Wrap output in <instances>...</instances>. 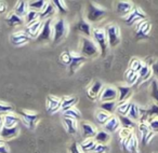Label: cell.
Wrapping results in <instances>:
<instances>
[{
    "mask_svg": "<svg viewBox=\"0 0 158 153\" xmlns=\"http://www.w3.org/2000/svg\"><path fill=\"white\" fill-rule=\"evenodd\" d=\"M146 13L141 8H139L138 6H134L132 11L127 16H125V22L128 26H133V25H135L140 21L146 20Z\"/></svg>",
    "mask_w": 158,
    "mask_h": 153,
    "instance_id": "52a82bcc",
    "label": "cell"
},
{
    "mask_svg": "<svg viewBox=\"0 0 158 153\" xmlns=\"http://www.w3.org/2000/svg\"><path fill=\"white\" fill-rule=\"evenodd\" d=\"M110 148H108L107 144H100V143H97L93 149V151L91 153H107Z\"/></svg>",
    "mask_w": 158,
    "mask_h": 153,
    "instance_id": "681fc988",
    "label": "cell"
},
{
    "mask_svg": "<svg viewBox=\"0 0 158 153\" xmlns=\"http://www.w3.org/2000/svg\"><path fill=\"white\" fill-rule=\"evenodd\" d=\"M138 128L141 134V139H142L143 146H146V144L152 140V138L155 136V133H154L153 131H151L148 124L145 122H139Z\"/></svg>",
    "mask_w": 158,
    "mask_h": 153,
    "instance_id": "7c38bea8",
    "label": "cell"
},
{
    "mask_svg": "<svg viewBox=\"0 0 158 153\" xmlns=\"http://www.w3.org/2000/svg\"><path fill=\"white\" fill-rule=\"evenodd\" d=\"M53 37V21L47 20L42 23L41 30H40L37 39V42H48L52 40Z\"/></svg>",
    "mask_w": 158,
    "mask_h": 153,
    "instance_id": "ba28073f",
    "label": "cell"
},
{
    "mask_svg": "<svg viewBox=\"0 0 158 153\" xmlns=\"http://www.w3.org/2000/svg\"><path fill=\"white\" fill-rule=\"evenodd\" d=\"M7 12V5L3 1H0V14H3Z\"/></svg>",
    "mask_w": 158,
    "mask_h": 153,
    "instance_id": "11a10c76",
    "label": "cell"
},
{
    "mask_svg": "<svg viewBox=\"0 0 158 153\" xmlns=\"http://www.w3.org/2000/svg\"><path fill=\"white\" fill-rule=\"evenodd\" d=\"M55 12H56V10H55L52 1H47V5L44 6V8L39 13V20L41 22H44L47 20H51V18L54 15Z\"/></svg>",
    "mask_w": 158,
    "mask_h": 153,
    "instance_id": "7402d4cb",
    "label": "cell"
},
{
    "mask_svg": "<svg viewBox=\"0 0 158 153\" xmlns=\"http://www.w3.org/2000/svg\"><path fill=\"white\" fill-rule=\"evenodd\" d=\"M69 152L70 153H84L81 150H80V148H79V144L77 143V142H73V143L70 144Z\"/></svg>",
    "mask_w": 158,
    "mask_h": 153,
    "instance_id": "816d5d0a",
    "label": "cell"
},
{
    "mask_svg": "<svg viewBox=\"0 0 158 153\" xmlns=\"http://www.w3.org/2000/svg\"><path fill=\"white\" fill-rule=\"evenodd\" d=\"M28 2L27 1H24V0H21V1H18L14 7V13L16 14L20 18H24L26 16L27 12H28Z\"/></svg>",
    "mask_w": 158,
    "mask_h": 153,
    "instance_id": "83f0119b",
    "label": "cell"
},
{
    "mask_svg": "<svg viewBox=\"0 0 158 153\" xmlns=\"http://www.w3.org/2000/svg\"><path fill=\"white\" fill-rule=\"evenodd\" d=\"M0 153H10L9 148L7 147L6 142H0Z\"/></svg>",
    "mask_w": 158,
    "mask_h": 153,
    "instance_id": "db71d44e",
    "label": "cell"
},
{
    "mask_svg": "<svg viewBox=\"0 0 158 153\" xmlns=\"http://www.w3.org/2000/svg\"><path fill=\"white\" fill-rule=\"evenodd\" d=\"M3 141H5V140H2V138L0 137V142H3Z\"/></svg>",
    "mask_w": 158,
    "mask_h": 153,
    "instance_id": "6f0895ef",
    "label": "cell"
},
{
    "mask_svg": "<svg viewBox=\"0 0 158 153\" xmlns=\"http://www.w3.org/2000/svg\"><path fill=\"white\" fill-rule=\"evenodd\" d=\"M151 131H153L154 133H158V118L156 119H152L147 122Z\"/></svg>",
    "mask_w": 158,
    "mask_h": 153,
    "instance_id": "f907efd6",
    "label": "cell"
},
{
    "mask_svg": "<svg viewBox=\"0 0 158 153\" xmlns=\"http://www.w3.org/2000/svg\"><path fill=\"white\" fill-rule=\"evenodd\" d=\"M127 116L129 119H131L134 122H139L140 121V107H139L136 104L131 103V106H130L129 112H128Z\"/></svg>",
    "mask_w": 158,
    "mask_h": 153,
    "instance_id": "836d02e7",
    "label": "cell"
},
{
    "mask_svg": "<svg viewBox=\"0 0 158 153\" xmlns=\"http://www.w3.org/2000/svg\"><path fill=\"white\" fill-rule=\"evenodd\" d=\"M81 129H82V137L85 139L94 138L98 133V128L95 127V125H93L92 123L88 122V121L81 122Z\"/></svg>",
    "mask_w": 158,
    "mask_h": 153,
    "instance_id": "44dd1931",
    "label": "cell"
},
{
    "mask_svg": "<svg viewBox=\"0 0 158 153\" xmlns=\"http://www.w3.org/2000/svg\"><path fill=\"white\" fill-rule=\"evenodd\" d=\"M63 116L64 118H69L75 121H78L81 119V112L79 111V109H77L76 107H73L69 108L68 110H66V111H64Z\"/></svg>",
    "mask_w": 158,
    "mask_h": 153,
    "instance_id": "8d00e7d4",
    "label": "cell"
},
{
    "mask_svg": "<svg viewBox=\"0 0 158 153\" xmlns=\"http://www.w3.org/2000/svg\"><path fill=\"white\" fill-rule=\"evenodd\" d=\"M53 6H54L55 10H56V12H59V13L61 14H65L67 13L68 9H67V6H66L65 1H62V0H54V1H52Z\"/></svg>",
    "mask_w": 158,
    "mask_h": 153,
    "instance_id": "ee69618b",
    "label": "cell"
},
{
    "mask_svg": "<svg viewBox=\"0 0 158 153\" xmlns=\"http://www.w3.org/2000/svg\"><path fill=\"white\" fill-rule=\"evenodd\" d=\"M68 24L64 18H57L53 23V37L52 41L54 43L61 42L68 33Z\"/></svg>",
    "mask_w": 158,
    "mask_h": 153,
    "instance_id": "277c9868",
    "label": "cell"
},
{
    "mask_svg": "<svg viewBox=\"0 0 158 153\" xmlns=\"http://www.w3.org/2000/svg\"><path fill=\"white\" fill-rule=\"evenodd\" d=\"M125 76H126V80H127V83L129 86L133 85V84H135L136 82L139 81V74L131 71V70H129V69L126 71Z\"/></svg>",
    "mask_w": 158,
    "mask_h": 153,
    "instance_id": "b9f144b4",
    "label": "cell"
},
{
    "mask_svg": "<svg viewBox=\"0 0 158 153\" xmlns=\"http://www.w3.org/2000/svg\"><path fill=\"white\" fill-rule=\"evenodd\" d=\"M95 144H97V142L94 141L93 138H88V139H85L81 143L79 144V148H80V150H81L84 153L92 152Z\"/></svg>",
    "mask_w": 158,
    "mask_h": 153,
    "instance_id": "d6a6232c",
    "label": "cell"
},
{
    "mask_svg": "<svg viewBox=\"0 0 158 153\" xmlns=\"http://www.w3.org/2000/svg\"><path fill=\"white\" fill-rule=\"evenodd\" d=\"M110 138H112V136H110V133L105 131L104 129H101V131H98L97 135H95V137L93 138V139H94V141L97 142V143L107 144L108 142L110 141Z\"/></svg>",
    "mask_w": 158,
    "mask_h": 153,
    "instance_id": "f1b7e54d",
    "label": "cell"
},
{
    "mask_svg": "<svg viewBox=\"0 0 158 153\" xmlns=\"http://www.w3.org/2000/svg\"><path fill=\"white\" fill-rule=\"evenodd\" d=\"M46 107L49 113H55L59 110H61V98L54 95H48L46 100Z\"/></svg>",
    "mask_w": 158,
    "mask_h": 153,
    "instance_id": "5bb4252c",
    "label": "cell"
},
{
    "mask_svg": "<svg viewBox=\"0 0 158 153\" xmlns=\"http://www.w3.org/2000/svg\"><path fill=\"white\" fill-rule=\"evenodd\" d=\"M103 88V82L100 81V80H97V81L92 82L91 85H89L88 90H87V95H88V97L91 100H95V99L99 98Z\"/></svg>",
    "mask_w": 158,
    "mask_h": 153,
    "instance_id": "9a60e30c",
    "label": "cell"
},
{
    "mask_svg": "<svg viewBox=\"0 0 158 153\" xmlns=\"http://www.w3.org/2000/svg\"><path fill=\"white\" fill-rule=\"evenodd\" d=\"M47 5V1L44 0H35V1H29L28 2V10L36 12H41V10L44 8V6Z\"/></svg>",
    "mask_w": 158,
    "mask_h": 153,
    "instance_id": "ab89813d",
    "label": "cell"
},
{
    "mask_svg": "<svg viewBox=\"0 0 158 153\" xmlns=\"http://www.w3.org/2000/svg\"><path fill=\"white\" fill-rule=\"evenodd\" d=\"M120 128V123H119L118 116H112L110 119L103 125V129L107 133L112 134V133H116L119 131Z\"/></svg>",
    "mask_w": 158,
    "mask_h": 153,
    "instance_id": "cb8c5ba5",
    "label": "cell"
},
{
    "mask_svg": "<svg viewBox=\"0 0 158 153\" xmlns=\"http://www.w3.org/2000/svg\"><path fill=\"white\" fill-rule=\"evenodd\" d=\"M2 127H3V118L0 116V131L2 129Z\"/></svg>",
    "mask_w": 158,
    "mask_h": 153,
    "instance_id": "9f6ffc18",
    "label": "cell"
},
{
    "mask_svg": "<svg viewBox=\"0 0 158 153\" xmlns=\"http://www.w3.org/2000/svg\"><path fill=\"white\" fill-rule=\"evenodd\" d=\"M110 116H110V113L103 111V110H98V111L95 112V121H97L98 124L102 125V126H103V125L105 124L108 120H110Z\"/></svg>",
    "mask_w": 158,
    "mask_h": 153,
    "instance_id": "74e56055",
    "label": "cell"
},
{
    "mask_svg": "<svg viewBox=\"0 0 158 153\" xmlns=\"http://www.w3.org/2000/svg\"><path fill=\"white\" fill-rule=\"evenodd\" d=\"M118 97V93H117V88L112 85H106L103 88L101 94L99 96V100L101 103H105V101H114L117 100Z\"/></svg>",
    "mask_w": 158,
    "mask_h": 153,
    "instance_id": "8fae6325",
    "label": "cell"
},
{
    "mask_svg": "<svg viewBox=\"0 0 158 153\" xmlns=\"http://www.w3.org/2000/svg\"><path fill=\"white\" fill-rule=\"evenodd\" d=\"M151 29H152V25L147 20L140 21V22L135 24V38L138 40L147 38L149 33H151Z\"/></svg>",
    "mask_w": 158,
    "mask_h": 153,
    "instance_id": "30bf717a",
    "label": "cell"
},
{
    "mask_svg": "<svg viewBox=\"0 0 158 153\" xmlns=\"http://www.w3.org/2000/svg\"><path fill=\"white\" fill-rule=\"evenodd\" d=\"M105 33L107 36L108 46L110 48H116L120 43V28L116 24H108L105 27Z\"/></svg>",
    "mask_w": 158,
    "mask_h": 153,
    "instance_id": "5b68a950",
    "label": "cell"
},
{
    "mask_svg": "<svg viewBox=\"0 0 158 153\" xmlns=\"http://www.w3.org/2000/svg\"><path fill=\"white\" fill-rule=\"evenodd\" d=\"M87 61L86 57H84L82 55L78 54V53L72 52V61L68 65V71L70 74H74L79 68L81 67L82 64H85Z\"/></svg>",
    "mask_w": 158,
    "mask_h": 153,
    "instance_id": "4fadbf2b",
    "label": "cell"
},
{
    "mask_svg": "<svg viewBox=\"0 0 158 153\" xmlns=\"http://www.w3.org/2000/svg\"><path fill=\"white\" fill-rule=\"evenodd\" d=\"M117 100L114 101H105V103H101L100 105V110H103V111L107 112L112 116L115 111H116V108H117Z\"/></svg>",
    "mask_w": 158,
    "mask_h": 153,
    "instance_id": "e575fe53",
    "label": "cell"
},
{
    "mask_svg": "<svg viewBox=\"0 0 158 153\" xmlns=\"http://www.w3.org/2000/svg\"><path fill=\"white\" fill-rule=\"evenodd\" d=\"M151 97L154 99L155 104L158 105V81L153 80L151 83Z\"/></svg>",
    "mask_w": 158,
    "mask_h": 153,
    "instance_id": "bcb514c9",
    "label": "cell"
},
{
    "mask_svg": "<svg viewBox=\"0 0 158 153\" xmlns=\"http://www.w3.org/2000/svg\"><path fill=\"white\" fill-rule=\"evenodd\" d=\"M79 99L77 96H64L61 98V111L64 112L69 108L76 107Z\"/></svg>",
    "mask_w": 158,
    "mask_h": 153,
    "instance_id": "d4e9b609",
    "label": "cell"
},
{
    "mask_svg": "<svg viewBox=\"0 0 158 153\" xmlns=\"http://www.w3.org/2000/svg\"><path fill=\"white\" fill-rule=\"evenodd\" d=\"M60 61L63 65H66L68 66L72 61V53L70 52H67V51H64V52L61 53L60 55Z\"/></svg>",
    "mask_w": 158,
    "mask_h": 153,
    "instance_id": "7dc6e473",
    "label": "cell"
},
{
    "mask_svg": "<svg viewBox=\"0 0 158 153\" xmlns=\"http://www.w3.org/2000/svg\"><path fill=\"white\" fill-rule=\"evenodd\" d=\"M6 22H7L8 26L10 27H19V26H22L23 24H25L24 18L18 16L14 12H10L8 14V16L6 18Z\"/></svg>",
    "mask_w": 158,
    "mask_h": 153,
    "instance_id": "484cf974",
    "label": "cell"
},
{
    "mask_svg": "<svg viewBox=\"0 0 158 153\" xmlns=\"http://www.w3.org/2000/svg\"><path fill=\"white\" fill-rule=\"evenodd\" d=\"M39 20V12H36V11H31L29 10L27 12L26 16L24 18V22H25V25H28L33 22H36V21Z\"/></svg>",
    "mask_w": 158,
    "mask_h": 153,
    "instance_id": "f6af8a7d",
    "label": "cell"
},
{
    "mask_svg": "<svg viewBox=\"0 0 158 153\" xmlns=\"http://www.w3.org/2000/svg\"><path fill=\"white\" fill-rule=\"evenodd\" d=\"M31 41V38L24 33V30L22 31H15L10 36V42L13 44L14 46H21L24 44L28 43Z\"/></svg>",
    "mask_w": 158,
    "mask_h": 153,
    "instance_id": "2e32d148",
    "label": "cell"
},
{
    "mask_svg": "<svg viewBox=\"0 0 158 153\" xmlns=\"http://www.w3.org/2000/svg\"><path fill=\"white\" fill-rule=\"evenodd\" d=\"M143 64H144V63H143V61H141V59H139V58H136V57H134V58H132L131 61H130L129 68H128V69L131 70V71H133V72H135V73H138V72L140 71L141 68H142Z\"/></svg>",
    "mask_w": 158,
    "mask_h": 153,
    "instance_id": "60d3db41",
    "label": "cell"
},
{
    "mask_svg": "<svg viewBox=\"0 0 158 153\" xmlns=\"http://www.w3.org/2000/svg\"><path fill=\"white\" fill-rule=\"evenodd\" d=\"M130 106H131V103L129 100L123 101V103H119L117 104V108H116V112L118 116H126L129 112Z\"/></svg>",
    "mask_w": 158,
    "mask_h": 153,
    "instance_id": "f35d334b",
    "label": "cell"
},
{
    "mask_svg": "<svg viewBox=\"0 0 158 153\" xmlns=\"http://www.w3.org/2000/svg\"><path fill=\"white\" fill-rule=\"evenodd\" d=\"M20 133V127L14 126V127H2V129L0 131V137L2 138V140H10L15 138Z\"/></svg>",
    "mask_w": 158,
    "mask_h": 153,
    "instance_id": "603a6c76",
    "label": "cell"
},
{
    "mask_svg": "<svg viewBox=\"0 0 158 153\" xmlns=\"http://www.w3.org/2000/svg\"><path fill=\"white\" fill-rule=\"evenodd\" d=\"M107 16V10L98 3L90 1L86 8V20L90 23H98Z\"/></svg>",
    "mask_w": 158,
    "mask_h": 153,
    "instance_id": "6da1fadb",
    "label": "cell"
},
{
    "mask_svg": "<svg viewBox=\"0 0 158 153\" xmlns=\"http://www.w3.org/2000/svg\"><path fill=\"white\" fill-rule=\"evenodd\" d=\"M117 93H118V97H117V103H123L127 101L132 95V88L128 84H120L117 85Z\"/></svg>",
    "mask_w": 158,
    "mask_h": 153,
    "instance_id": "d6986e66",
    "label": "cell"
},
{
    "mask_svg": "<svg viewBox=\"0 0 158 153\" xmlns=\"http://www.w3.org/2000/svg\"><path fill=\"white\" fill-rule=\"evenodd\" d=\"M118 120L120 123V128H125L128 131H133L134 127H135L136 123L134 121H132L131 119H129L127 116H118Z\"/></svg>",
    "mask_w": 158,
    "mask_h": 153,
    "instance_id": "4dcf8cb0",
    "label": "cell"
},
{
    "mask_svg": "<svg viewBox=\"0 0 158 153\" xmlns=\"http://www.w3.org/2000/svg\"><path fill=\"white\" fill-rule=\"evenodd\" d=\"M92 39L97 43V45L100 49V54L102 57H105L108 52V41L107 36L103 28H93L92 29Z\"/></svg>",
    "mask_w": 158,
    "mask_h": 153,
    "instance_id": "3957f363",
    "label": "cell"
},
{
    "mask_svg": "<svg viewBox=\"0 0 158 153\" xmlns=\"http://www.w3.org/2000/svg\"><path fill=\"white\" fill-rule=\"evenodd\" d=\"M139 74V80H142V81H147V80L151 79L152 76V69H151V66L148 64L144 63L142 66V68L140 69V71L138 72Z\"/></svg>",
    "mask_w": 158,
    "mask_h": 153,
    "instance_id": "1f68e13d",
    "label": "cell"
},
{
    "mask_svg": "<svg viewBox=\"0 0 158 153\" xmlns=\"http://www.w3.org/2000/svg\"><path fill=\"white\" fill-rule=\"evenodd\" d=\"M76 29L79 31V33L84 35V37L87 38H91L92 36V27H91V24L85 18H81L79 20L78 23L76 24Z\"/></svg>",
    "mask_w": 158,
    "mask_h": 153,
    "instance_id": "ffe728a7",
    "label": "cell"
},
{
    "mask_svg": "<svg viewBox=\"0 0 158 153\" xmlns=\"http://www.w3.org/2000/svg\"><path fill=\"white\" fill-rule=\"evenodd\" d=\"M100 49L92 38H87L82 36L80 39V55L86 58H93L99 56Z\"/></svg>",
    "mask_w": 158,
    "mask_h": 153,
    "instance_id": "7a4b0ae2",
    "label": "cell"
},
{
    "mask_svg": "<svg viewBox=\"0 0 158 153\" xmlns=\"http://www.w3.org/2000/svg\"><path fill=\"white\" fill-rule=\"evenodd\" d=\"M3 118V126L5 127H14L19 126V123L21 122V118L14 113H9L2 116Z\"/></svg>",
    "mask_w": 158,
    "mask_h": 153,
    "instance_id": "4316f807",
    "label": "cell"
},
{
    "mask_svg": "<svg viewBox=\"0 0 158 153\" xmlns=\"http://www.w3.org/2000/svg\"><path fill=\"white\" fill-rule=\"evenodd\" d=\"M42 23L40 20L36 21V22H33L28 25H25V29H24V33L28 36L29 38H37L38 35H39L40 30H41V27H42Z\"/></svg>",
    "mask_w": 158,
    "mask_h": 153,
    "instance_id": "ac0fdd59",
    "label": "cell"
},
{
    "mask_svg": "<svg viewBox=\"0 0 158 153\" xmlns=\"http://www.w3.org/2000/svg\"><path fill=\"white\" fill-rule=\"evenodd\" d=\"M133 134L132 131H128V129H125V128H119L118 131V139L119 141L120 140H125V139H128L130 136Z\"/></svg>",
    "mask_w": 158,
    "mask_h": 153,
    "instance_id": "c3c4849f",
    "label": "cell"
},
{
    "mask_svg": "<svg viewBox=\"0 0 158 153\" xmlns=\"http://www.w3.org/2000/svg\"><path fill=\"white\" fill-rule=\"evenodd\" d=\"M63 122H64V124H65V128L68 134H70V135L77 134V131H78V122H77V121L73 120V119H69V118H64Z\"/></svg>",
    "mask_w": 158,
    "mask_h": 153,
    "instance_id": "f546056e",
    "label": "cell"
},
{
    "mask_svg": "<svg viewBox=\"0 0 158 153\" xmlns=\"http://www.w3.org/2000/svg\"><path fill=\"white\" fill-rule=\"evenodd\" d=\"M20 118L29 129H35L40 120V114L31 110H22L20 111Z\"/></svg>",
    "mask_w": 158,
    "mask_h": 153,
    "instance_id": "8992f818",
    "label": "cell"
},
{
    "mask_svg": "<svg viewBox=\"0 0 158 153\" xmlns=\"http://www.w3.org/2000/svg\"><path fill=\"white\" fill-rule=\"evenodd\" d=\"M151 69H152V73L156 76V79L158 80V61H155L153 64L151 65Z\"/></svg>",
    "mask_w": 158,
    "mask_h": 153,
    "instance_id": "f5cc1de1",
    "label": "cell"
},
{
    "mask_svg": "<svg viewBox=\"0 0 158 153\" xmlns=\"http://www.w3.org/2000/svg\"><path fill=\"white\" fill-rule=\"evenodd\" d=\"M9 113H14V108L13 106H11L10 104H7L5 101L0 100V116H3L6 114Z\"/></svg>",
    "mask_w": 158,
    "mask_h": 153,
    "instance_id": "7bdbcfd3",
    "label": "cell"
},
{
    "mask_svg": "<svg viewBox=\"0 0 158 153\" xmlns=\"http://www.w3.org/2000/svg\"><path fill=\"white\" fill-rule=\"evenodd\" d=\"M158 118V105L152 104L146 108H140V121L139 122L147 123L152 119Z\"/></svg>",
    "mask_w": 158,
    "mask_h": 153,
    "instance_id": "9c48e42d",
    "label": "cell"
},
{
    "mask_svg": "<svg viewBox=\"0 0 158 153\" xmlns=\"http://www.w3.org/2000/svg\"><path fill=\"white\" fill-rule=\"evenodd\" d=\"M134 8V5L131 1H116L115 2V10L118 15L127 16L132 9Z\"/></svg>",
    "mask_w": 158,
    "mask_h": 153,
    "instance_id": "e0dca14e",
    "label": "cell"
},
{
    "mask_svg": "<svg viewBox=\"0 0 158 153\" xmlns=\"http://www.w3.org/2000/svg\"><path fill=\"white\" fill-rule=\"evenodd\" d=\"M127 151H129L130 153H139V140L136 136L134 135V133L132 134L129 141H128Z\"/></svg>",
    "mask_w": 158,
    "mask_h": 153,
    "instance_id": "d590c367",
    "label": "cell"
}]
</instances>
